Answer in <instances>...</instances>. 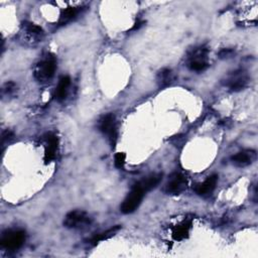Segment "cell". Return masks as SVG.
Segmentation results:
<instances>
[{"mask_svg": "<svg viewBox=\"0 0 258 258\" xmlns=\"http://www.w3.org/2000/svg\"><path fill=\"white\" fill-rule=\"evenodd\" d=\"M56 69H57V62L55 57L47 55L38 65H36L34 71V77L40 82H46L54 77Z\"/></svg>", "mask_w": 258, "mask_h": 258, "instance_id": "1", "label": "cell"}, {"mask_svg": "<svg viewBox=\"0 0 258 258\" xmlns=\"http://www.w3.org/2000/svg\"><path fill=\"white\" fill-rule=\"evenodd\" d=\"M145 192L143 189L137 183H135L133 186L131 192L126 197V199L122 203L120 210L123 214H130L133 213L139 207Z\"/></svg>", "mask_w": 258, "mask_h": 258, "instance_id": "2", "label": "cell"}, {"mask_svg": "<svg viewBox=\"0 0 258 258\" xmlns=\"http://www.w3.org/2000/svg\"><path fill=\"white\" fill-rule=\"evenodd\" d=\"M92 223V218L82 210H75L68 213L64 220V226L70 229H85Z\"/></svg>", "mask_w": 258, "mask_h": 258, "instance_id": "3", "label": "cell"}, {"mask_svg": "<svg viewBox=\"0 0 258 258\" xmlns=\"http://www.w3.org/2000/svg\"><path fill=\"white\" fill-rule=\"evenodd\" d=\"M24 241H26V232L22 230H9L2 234L0 244L5 249L16 250L22 246Z\"/></svg>", "mask_w": 258, "mask_h": 258, "instance_id": "4", "label": "cell"}, {"mask_svg": "<svg viewBox=\"0 0 258 258\" xmlns=\"http://www.w3.org/2000/svg\"><path fill=\"white\" fill-rule=\"evenodd\" d=\"M207 55H208V50L204 46L194 50L189 55L188 67L190 68V70L195 72L205 71L209 66L207 62Z\"/></svg>", "mask_w": 258, "mask_h": 258, "instance_id": "5", "label": "cell"}, {"mask_svg": "<svg viewBox=\"0 0 258 258\" xmlns=\"http://www.w3.org/2000/svg\"><path fill=\"white\" fill-rule=\"evenodd\" d=\"M99 128L104 134L108 135L110 141H111L112 144H114L116 141V138H117L115 116L111 113L105 115L100 121Z\"/></svg>", "mask_w": 258, "mask_h": 258, "instance_id": "6", "label": "cell"}, {"mask_svg": "<svg viewBox=\"0 0 258 258\" xmlns=\"http://www.w3.org/2000/svg\"><path fill=\"white\" fill-rule=\"evenodd\" d=\"M187 188V179L181 174H176L169 179L165 191L170 195H180Z\"/></svg>", "mask_w": 258, "mask_h": 258, "instance_id": "7", "label": "cell"}, {"mask_svg": "<svg viewBox=\"0 0 258 258\" xmlns=\"http://www.w3.org/2000/svg\"><path fill=\"white\" fill-rule=\"evenodd\" d=\"M227 85L229 86V88L232 91H241L246 87V85L248 83V77L246 74H245L243 71H236L233 72L231 74V76L227 80Z\"/></svg>", "mask_w": 258, "mask_h": 258, "instance_id": "8", "label": "cell"}, {"mask_svg": "<svg viewBox=\"0 0 258 258\" xmlns=\"http://www.w3.org/2000/svg\"><path fill=\"white\" fill-rule=\"evenodd\" d=\"M256 158V152L254 151L248 150V151H243L235 155H233L231 157V161L233 165H235L236 167H245L251 165Z\"/></svg>", "mask_w": 258, "mask_h": 258, "instance_id": "9", "label": "cell"}, {"mask_svg": "<svg viewBox=\"0 0 258 258\" xmlns=\"http://www.w3.org/2000/svg\"><path fill=\"white\" fill-rule=\"evenodd\" d=\"M46 146L45 151V162L46 164L51 163L56 156V152L58 150V137L54 133H47L46 135Z\"/></svg>", "mask_w": 258, "mask_h": 258, "instance_id": "10", "label": "cell"}, {"mask_svg": "<svg viewBox=\"0 0 258 258\" xmlns=\"http://www.w3.org/2000/svg\"><path fill=\"white\" fill-rule=\"evenodd\" d=\"M217 182H218L217 175L210 176L205 182L198 183V185L195 187L196 194H198L199 196H206L211 194L217 185Z\"/></svg>", "mask_w": 258, "mask_h": 258, "instance_id": "11", "label": "cell"}, {"mask_svg": "<svg viewBox=\"0 0 258 258\" xmlns=\"http://www.w3.org/2000/svg\"><path fill=\"white\" fill-rule=\"evenodd\" d=\"M70 84H71V79L69 76H63L62 78L60 79L59 84H58V87L56 89L55 92V98L58 101H64L67 95H68V90L70 87Z\"/></svg>", "mask_w": 258, "mask_h": 258, "instance_id": "12", "label": "cell"}, {"mask_svg": "<svg viewBox=\"0 0 258 258\" xmlns=\"http://www.w3.org/2000/svg\"><path fill=\"white\" fill-rule=\"evenodd\" d=\"M175 81L174 73L170 69H163L157 74V84L159 88H166Z\"/></svg>", "mask_w": 258, "mask_h": 258, "instance_id": "13", "label": "cell"}, {"mask_svg": "<svg viewBox=\"0 0 258 258\" xmlns=\"http://www.w3.org/2000/svg\"><path fill=\"white\" fill-rule=\"evenodd\" d=\"M162 180H163V174H153L150 177H147L143 181L139 182L138 185L146 193V192L154 189L156 186H158V183L162 182Z\"/></svg>", "mask_w": 258, "mask_h": 258, "instance_id": "14", "label": "cell"}, {"mask_svg": "<svg viewBox=\"0 0 258 258\" xmlns=\"http://www.w3.org/2000/svg\"><path fill=\"white\" fill-rule=\"evenodd\" d=\"M192 223L191 221H183V222L180 225H178L173 233V236L175 240H182V239H185L188 234H189V231L191 229Z\"/></svg>", "mask_w": 258, "mask_h": 258, "instance_id": "15", "label": "cell"}, {"mask_svg": "<svg viewBox=\"0 0 258 258\" xmlns=\"http://www.w3.org/2000/svg\"><path fill=\"white\" fill-rule=\"evenodd\" d=\"M119 230H120V226H119V225L114 226V227H112V228H110V229H108V230L105 231V232H102V233H99V234L95 235V236L90 240V243H91L92 245H96V244H98V243L101 242V241H104V240H107V239H109V238H111V237H113V236L116 234V233H117Z\"/></svg>", "mask_w": 258, "mask_h": 258, "instance_id": "16", "label": "cell"}, {"mask_svg": "<svg viewBox=\"0 0 258 258\" xmlns=\"http://www.w3.org/2000/svg\"><path fill=\"white\" fill-rule=\"evenodd\" d=\"M77 15H78V9L76 7H68L65 10H63L59 23L61 26H64V24L72 21L77 16Z\"/></svg>", "mask_w": 258, "mask_h": 258, "instance_id": "17", "label": "cell"}, {"mask_svg": "<svg viewBox=\"0 0 258 258\" xmlns=\"http://www.w3.org/2000/svg\"><path fill=\"white\" fill-rule=\"evenodd\" d=\"M26 29H27V31L32 34L33 36H41L44 34L43 29L31 22H26Z\"/></svg>", "mask_w": 258, "mask_h": 258, "instance_id": "18", "label": "cell"}, {"mask_svg": "<svg viewBox=\"0 0 258 258\" xmlns=\"http://www.w3.org/2000/svg\"><path fill=\"white\" fill-rule=\"evenodd\" d=\"M126 155L123 152H117L114 157V164L117 168H122L125 165Z\"/></svg>", "mask_w": 258, "mask_h": 258, "instance_id": "19", "label": "cell"}, {"mask_svg": "<svg viewBox=\"0 0 258 258\" xmlns=\"http://www.w3.org/2000/svg\"><path fill=\"white\" fill-rule=\"evenodd\" d=\"M233 54H234V52H233V50H231V48H224V50H222L219 53V57L221 59H228V58H231Z\"/></svg>", "mask_w": 258, "mask_h": 258, "instance_id": "20", "label": "cell"}, {"mask_svg": "<svg viewBox=\"0 0 258 258\" xmlns=\"http://www.w3.org/2000/svg\"><path fill=\"white\" fill-rule=\"evenodd\" d=\"M14 137H15L14 132H11L9 130H6V131H4L2 133V142H4L5 140H11Z\"/></svg>", "mask_w": 258, "mask_h": 258, "instance_id": "21", "label": "cell"}, {"mask_svg": "<svg viewBox=\"0 0 258 258\" xmlns=\"http://www.w3.org/2000/svg\"><path fill=\"white\" fill-rule=\"evenodd\" d=\"M144 24V21H137V23L134 24V27L131 29V30H137L138 29H140L142 26Z\"/></svg>", "mask_w": 258, "mask_h": 258, "instance_id": "22", "label": "cell"}]
</instances>
